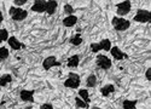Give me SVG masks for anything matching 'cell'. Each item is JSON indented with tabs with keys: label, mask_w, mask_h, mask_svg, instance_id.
<instances>
[{
	"label": "cell",
	"mask_w": 151,
	"mask_h": 109,
	"mask_svg": "<svg viewBox=\"0 0 151 109\" xmlns=\"http://www.w3.org/2000/svg\"><path fill=\"white\" fill-rule=\"evenodd\" d=\"M76 22H78V18L71 15V16H68L67 18H64V21H63V24H64L65 27H73Z\"/></svg>",
	"instance_id": "4fadbf2b"
},
{
	"label": "cell",
	"mask_w": 151,
	"mask_h": 109,
	"mask_svg": "<svg viewBox=\"0 0 151 109\" xmlns=\"http://www.w3.org/2000/svg\"><path fill=\"white\" fill-rule=\"evenodd\" d=\"M10 15L15 21H22L27 17V11H24L22 9H16V7H11L10 9Z\"/></svg>",
	"instance_id": "277c9868"
},
{
	"label": "cell",
	"mask_w": 151,
	"mask_h": 109,
	"mask_svg": "<svg viewBox=\"0 0 151 109\" xmlns=\"http://www.w3.org/2000/svg\"><path fill=\"white\" fill-rule=\"evenodd\" d=\"M9 45L14 48V50H19V48L22 47V44L15 38V36H11V38H9Z\"/></svg>",
	"instance_id": "7c38bea8"
},
{
	"label": "cell",
	"mask_w": 151,
	"mask_h": 109,
	"mask_svg": "<svg viewBox=\"0 0 151 109\" xmlns=\"http://www.w3.org/2000/svg\"><path fill=\"white\" fill-rule=\"evenodd\" d=\"M112 26L116 30H126L129 28V22L127 19L123 18H119V17H114L112 18Z\"/></svg>",
	"instance_id": "6da1fadb"
},
{
	"label": "cell",
	"mask_w": 151,
	"mask_h": 109,
	"mask_svg": "<svg viewBox=\"0 0 151 109\" xmlns=\"http://www.w3.org/2000/svg\"><path fill=\"white\" fill-rule=\"evenodd\" d=\"M14 3H15L16 5L21 6V5H24V4H26V3H27V0H15Z\"/></svg>",
	"instance_id": "4316f807"
},
{
	"label": "cell",
	"mask_w": 151,
	"mask_h": 109,
	"mask_svg": "<svg viewBox=\"0 0 151 109\" xmlns=\"http://www.w3.org/2000/svg\"><path fill=\"white\" fill-rule=\"evenodd\" d=\"M146 79L147 80H151V68H149L146 70Z\"/></svg>",
	"instance_id": "83f0119b"
},
{
	"label": "cell",
	"mask_w": 151,
	"mask_h": 109,
	"mask_svg": "<svg viewBox=\"0 0 151 109\" xmlns=\"http://www.w3.org/2000/svg\"><path fill=\"white\" fill-rule=\"evenodd\" d=\"M42 66H44V68L46 69V70H48V69H51L53 66H59V63L56 61V58L55 57H47L45 61H44V63H42Z\"/></svg>",
	"instance_id": "52a82bcc"
},
{
	"label": "cell",
	"mask_w": 151,
	"mask_h": 109,
	"mask_svg": "<svg viewBox=\"0 0 151 109\" xmlns=\"http://www.w3.org/2000/svg\"><path fill=\"white\" fill-rule=\"evenodd\" d=\"M64 85L67 87H70V89H76L79 87L80 85V78L78 74H74V73H70L69 74V78L65 80Z\"/></svg>",
	"instance_id": "7a4b0ae2"
},
{
	"label": "cell",
	"mask_w": 151,
	"mask_h": 109,
	"mask_svg": "<svg viewBox=\"0 0 151 109\" xmlns=\"http://www.w3.org/2000/svg\"><path fill=\"white\" fill-rule=\"evenodd\" d=\"M9 38V33L6 29H0V43L1 41H5L6 39Z\"/></svg>",
	"instance_id": "603a6c76"
},
{
	"label": "cell",
	"mask_w": 151,
	"mask_h": 109,
	"mask_svg": "<svg viewBox=\"0 0 151 109\" xmlns=\"http://www.w3.org/2000/svg\"><path fill=\"white\" fill-rule=\"evenodd\" d=\"M11 80H12V78H11V75H9V74L0 77V86H6L9 82H11Z\"/></svg>",
	"instance_id": "ac0fdd59"
},
{
	"label": "cell",
	"mask_w": 151,
	"mask_h": 109,
	"mask_svg": "<svg viewBox=\"0 0 151 109\" xmlns=\"http://www.w3.org/2000/svg\"><path fill=\"white\" fill-rule=\"evenodd\" d=\"M79 66V56H71L69 59H68V67L70 68H75Z\"/></svg>",
	"instance_id": "5bb4252c"
},
{
	"label": "cell",
	"mask_w": 151,
	"mask_h": 109,
	"mask_svg": "<svg viewBox=\"0 0 151 109\" xmlns=\"http://www.w3.org/2000/svg\"><path fill=\"white\" fill-rule=\"evenodd\" d=\"M137 101H131V100H126L123 101V109H135Z\"/></svg>",
	"instance_id": "e0dca14e"
},
{
	"label": "cell",
	"mask_w": 151,
	"mask_h": 109,
	"mask_svg": "<svg viewBox=\"0 0 151 109\" xmlns=\"http://www.w3.org/2000/svg\"><path fill=\"white\" fill-rule=\"evenodd\" d=\"M99 45H100V48H102V50H104V51H110V48H111V43H110V40H108V39L102 40Z\"/></svg>",
	"instance_id": "2e32d148"
},
{
	"label": "cell",
	"mask_w": 151,
	"mask_h": 109,
	"mask_svg": "<svg viewBox=\"0 0 151 109\" xmlns=\"http://www.w3.org/2000/svg\"><path fill=\"white\" fill-rule=\"evenodd\" d=\"M134 21L140 22V23H147L151 21V14L146 10H139L134 17Z\"/></svg>",
	"instance_id": "3957f363"
},
{
	"label": "cell",
	"mask_w": 151,
	"mask_h": 109,
	"mask_svg": "<svg viewBox=\"0 0 151 109\" xmlns=\"http://www.w3.org/2000/svg\"><path fill=\"white\" fill-rule=\"evenodd\" d=\"M97 64H98L99 68H102V69H109L111 67V61L104 55H99L97 57Z\"/></svg>",
	"instance_id": "5b68a950"
},
{
	"label": "cell",
	"mask_w": 151,
	"mask_h": 109,
	"mask_svg": "<svg viewBox=\"0 0 151 109\" xmlns=\"http://www.w3.org/2000/svg\"><path fill=\"white\" fill-rule=\"evenodd\" d=\"M73 12H74L73 6H71V5H69V4H65V5H64V14H67V15H70V16H71Z\"/></svg>",
	"instance_id": "d4e9b609"
},
{
	"label": "cell",
	"mask_w": 151,
	"mask_h": 109,
	"mask_svg": "<svg viewBox=\"0 0 151 109\" xmlns=\"http://www.w3.org/2000/svg\"><path fill=\"white\" fill-rule=\"evenodd\" d=\"M131 10V3L129 1H123V3H120L117 5V14L120 16H124L127 15Z\"/></svg>",
	"instance_id": "8992f818"
},
{
	"label": "cell",
	"mask_w": 151,
	"mask_h": 109,
	"mask_svg": "<svg viewBox=\"0 0 151 109\" xmlns=\"http://www.w3.org/2000/svg\"><path fill=\"white\" fill-rule=\"evenodd\" d=\"M1 21H3V17H0V24H1Z\"/></svg>",
	"instance_id": "f546056e"
},
{
	"label": "cell",
	"mask_w": 151,
	"mask_h": 109,
	"mask_svg": "<svg viewBox=\"0 0 151 109\" xmlns=\"http://www.w3.org/2000/svg\"><path fill=\"white\" fill-rule=\"evenodd\" d=\"M91 50H92L93 52H98V51L102 50V48H100V45H99V44H92V45H91Z\"/></svg>",
	"instance_id": "484cf974"
},
{
	"label": "cell",
	"mask_w": 151,
	"mask_h": 109,
	"mask_svg": "<svg viewBox=\"0 0 151 109\" xmlns=\"http://www.w3.org/2000/svg\"><path fill=\"white\" fill-rule=\"evenodd\" d=\"M32 10L35 12H44L46 10V1H44V0H36L35 4L32 6Z\"/></svg>",
	"instance_id": "ba28073f"
},
{
	"label": "cell",
	"mask_w": 151,
	"mask_h": 109,
	"mask_svg": "<svg viewBox=\"0 0 151 109\" xmlns=\"http://www.w3.org/2000/svg\"><path fill=\"white\" fill-rule=\"evenodd\" d=\"M97 84V79L94 75H90L88 78H87V86L88 87H94Z\"/></svg>",
	"instance_id": "d6986e66"
},
{
	"label": "cell",
	"mask_w": 151,
	"mask_h": 109,
	"mask_svg": "<svg viewBox=\"0 0 151 109\" xmlns=\"http://www.w3.org/2000/svg\"><path fill=\"white\" fill-rule=\"evenodd\" d=\"M93 109H99V108H93Z\"/></svg>",
	"instance_id": "4dcf8cb0"
},
{
	"label": "cell",
	"mask_w": 151,
	"mask_h": 109,
	"mask_svg": "<svg viewBox=\"0 0 151 109\" xmlns=\"http://www.w3.org/2000/svg\"><path fill=\"white\" fill-rule=\"evenodd\" d=\"M9 57V51L5 47H0V61H4Z\"/></svg>",
	"instance_id": "44dd1931"
},
{
	"label": "cell",
	"mask_w": 151,
	"mask_h": 109,
	"mask_svg": "<svg viewBox=\"0 0 151 109\" xmlns=\"http://www.w3.org/2000/svg\"><path fill=\"white\" fill-rule=\"evenodd\" d=\"M70 43H71L73 45H80V44L82 43V39H81L80 34H76V35L74 36V38H71V39H70Z\"/></svg>",
	"instance_id": "7402d4cb"
},
{
	"label": "cell",
	"mask_w": 151,
	"mask_h": 109,
	"mask_svg": "<svg viewBox=\"0 0 151 109\" xmlns=\"http://www.w3.org/2000/svg\"><path fill=\"white\" fill-rule=\"evenodd\" d=\"M115 91V87L114 86H112V85H106V86H104L102 90H100V92H102V95L103 96H109L110 93H112V92H114Z\"/></svg>",
	"instance_id": "9a60e30c"
},
{
	"label": "cell",
	"mask_w": 151,
	"mask_h": 109,
	"mask_svg": "<svg viewBox=\"0 0 151 109\" xmlns=\"http://www.w3.org/2000/svg\"><path fill=\"white\" fill-rule=\"evenodd\" d=\"M57 9V1H47L46 3V12L48 15H52L55 14V11Z\"/></svg>",
	"instance_id": "8fae6325"
},
{
	"label": "cell",
	"mask_w": 151,
	"mask_h": 109,
	"mask_svg": "<svg viewBox=\"0 0 151 109\" xmlns=\"http://www.w3.org/2000/svg\"><path fill=\"white\" fill-rule=\"evenodd\" d=\"M33 95H34V91H30V90H23L21 92V98L23 101H33Z\"/></svg>",
	"instance_id": "30bf717a"
},
{
	"label": "cell",
	"mask_w": 151,
	"mask_h": 109,
	"mask_svg": "<svg viewBox=\"0 0 151 109\" xmlns=\"http://www.w3.org/2000/svg\"><path fill=\"white\" fill-rule=\"evenodd\" d=\"M40 109H53V107L51 104H44V105H41Z\"/></svg>",
	"instance_id": "f1b7e54d"
},
{
	"label": "cell",
	"mask_w": 151,
	"mask_h": 109,
	"mask_svg": "<svg viewBox=\"0 0 151 109\" xmlns=\"http://www.w3.org/2000/svg\"><path fill=\"white\" fill-rule=\"evenodd\" d=\"M110 52H111L112 57H114L115 59H117V61H120V59H122L123 57H126V55H123V52L120 50L119 47H112V48H110Z\"/></svg>",
	"instance_id": "9c48e42d"
},
{
	"label": "cell",
	"mask_w": 151,
	"mask_h": 109,
	"mask_svg": "<svg viewBox=\"0 0 151 109\" xmlns=\"http://www.w3.org/2000/svg\"><path fill=\"white\" fill-rule=\"evenodd\" d=\"M75 101H76V105H78L79 108H87V103H86L85 101H82L80 97H76V98H75Z\"/></svg>",
	"instance_id": "cb8c5ba5"
},
{
	"label": "cell",
	"mask_w": 151,
	"mask_h": 109,
	"mask_svg": "<svg viewBox=\"0 0 151 109\" xmlns=\"http://www.w3.org/2000/svg\"><path fill=\"white\" fill-rule=\"evenodd\" d=\"M79 95H80L82 101H85L86 103L90 102V100H88V91H87V90H80L79 91Z\"/></svg>",
	"instance_id": "ffe728a7"
}]
</instances>
